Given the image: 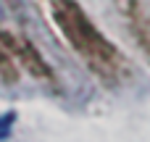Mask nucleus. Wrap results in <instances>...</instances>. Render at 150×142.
<instances>
[{"label": "nucleus", "mask_w": 150, "mask_h": 142, "mask_svg": "<svg viewBox=\"0 0 150 142\" xmlns=\"http://www.w3.org/2000/svg\"><path fill=\"white\" fill-rule=\"evenodd\" d=\"M13 124H16V113H13V111H8V113H3V116H0V142L11 137Z\"/></svg>", "instance_id": "obj_1"}]
</instances>
